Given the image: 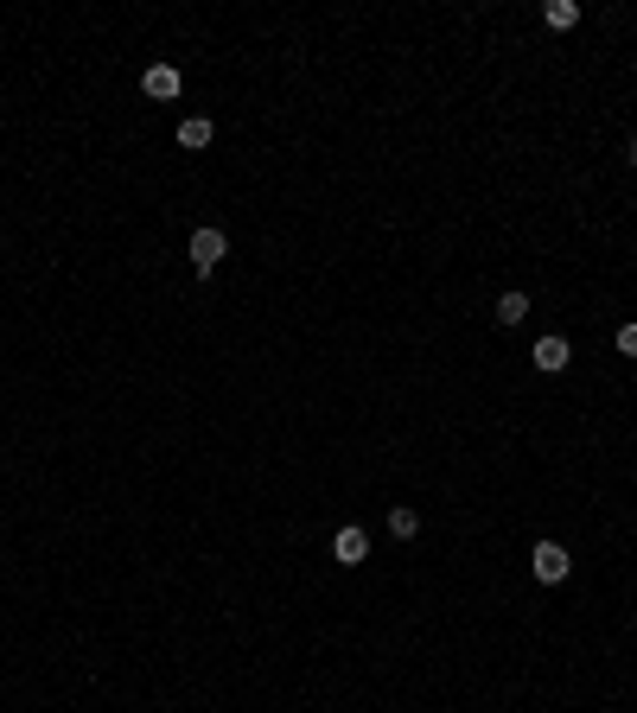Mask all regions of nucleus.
Wrapping results in <instances>:
<instances>
[{
    "instance_id": "obj_1",
    "label": "nucleus",
    "mask_w": 637,
    "mask_h": 713,
    "mask_svg": "<svg viewBox=\"0 0 637 713\" xmlns=\"http://www.w3.org/2000/svg\"><path fill=\"white\" fill-rule=\"evenodd\" d=\"M529 573H536L542 586H561L567 573H574V561H567L561 542H536V548H529Z\"/></svg>"
},
{
    "instance_id": "obj_10",
    "label": "nucleus",
    "mask_w": 637,
    "mask_h": 713,
    "mask_svg": "<svg viewBox=\"0 0 637 713\" xmlns=\"http://www.w3.org/2000/svg\"><path fill=\"white\" fill-rule=\"evenodd\" d=\"M612 344H618V357H637V319H631V325H618V338H612Z\"/></svg>"
},
{
    "instance_id": "obj_9",
    "label": "nucleus",
    "mask_w": 637,
    "mask_h": 713,
    "mask_svg": "<svg viewBox=\"0 0 637 713\" xmlns=\"http://www.w3.org/2000/svg\"><path fill=\"white\" fill-rule=\"evenodd\" d=\"M548 26H555V32H574V26H580V0H548Z\"/></svg>"
},
{
    "instance_id": "obj_7",
    "label": "nucleus",
    "mask_w": 637,
    "mask_h": 713,
    "mask_svg": "<svg viewBox=\"0 0 637 713\" xmlns=\"http://www.w3.org/2000/svg\"><path fill=\"white\" fill-rule=\"evenodd\" d=\"M529 319V293L523 287H510L504 300H497V325H523Z\"/></svg>"
},
{
    "instance_id": "obj_6",
    "label": "nucleus",
    "mask_w": 637,
    "mask_h": 713,
    "mask_svg": "<svg viewBox=\"0 0 637 713\" xmlns=\"http://www.w3.org/2000/svg\"><path fill=\"white\" fill-rule=\"evenodd\" d=\"M211 141H217V128H211L204 115H185V121H179V147H185V153H198V147H211Z\"/></svg>"
},
{
    "instance_id": "obj_11",
    "label": "nucleus",
    "mask_w": 637,
    "mask_h": 713,
    "mask_svg": "<svg viewBox=\"0 0 637 713\" xmlns=\"http://www.w3.org/2000/svg\"><path fill=\"white\" fill-rule=\"evenodd\" d=\"M625 160H631V166H637V134H631V147H625Z\"/></svg>"
},
{
    "instance_id": "obj_2",
    "label": "nucleus",
    "mask_w": 637,
    "mask_h": 713,
    "mask_svg": "<svg viewBox=\"0 0 637 713\" xmlns=\"http://www.w3.org/2000/svg\"><path fill=\"white\" fill-rule=\"evenodd\" d=\"M223 255H230V236H223V230H211V223H204V230H192V268L204 274V281L217 274Z\"/></svg>"
},
{
    "instance_id": "obj_5",
    "label": "nucleus",
    "mask_w": 637,
    "mask_h": 713,
    "mask_svg": "<svg viewBox=\"0 0 637 713\" xmlns=\"http://www.w3.org/2000/svg\"><path fill=\"white\" fill-rule=\"evenodd\" d=\"M141 90H147L153 102H172V96H179V90H185V77H179V71H172V64H147V77H141Z\"/></svg>"
},
{
    "instance_id": "obj_3",
    "label": "nucleus",
    "mask_w": 637,
    "mask_h": 713,
    "mask_svg": "<svg viewBox=\"0 0 637 713\" xmlns=\"http://www.w3.org/2000/svg\"><path fill=\"white\" fill-rule=\"evenodd\" d=\"M332 561H338V567H364V561H370V535H364V529H338V535H332Z\"/></svg>"
},
{
    "instance_id": "obj_4",
    "label": "nucleus",
    "mask_w": 637,
    "mask_h": 713,
    "mask_svg": "<svg viewBox=\"0 0 637 713\" xmlns=\"http://www.w3.org/2000/svg\"><path fill=\"white\" fill-rule=\"evenodd\" d=\"M529 357H536V370H542V376H561L567 363H574V351H567V338H555V332H548V338H536V351H529Z\"/></svg>"
},
{
    "instance_id": "obj_8",
    "label": "nucleus",
    "mask_w": 637,
    "mask_h": 713,
    "mask_svg": "<svg viewBox=\"0 0 637 713\" xmlns=\"http://www.w3.org/2000/svg\"><path fill=\"white\" fill-rule=\"evenodd\" d=\"M389 535H395V542H415V535H421V516L395 503V510H389Z\"/></svg>"
}]
</instances>
